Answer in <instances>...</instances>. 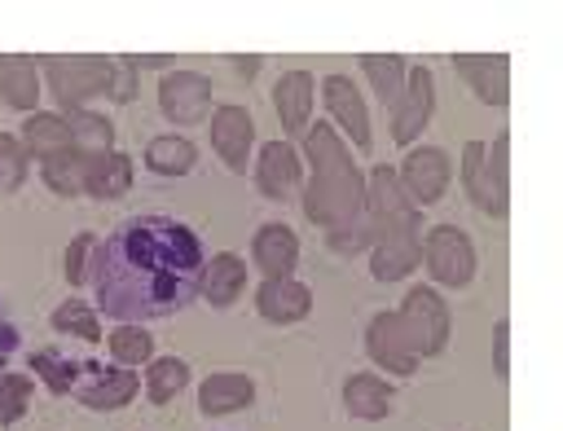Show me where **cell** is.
Instances as JSON below:
<instances>
[{
	"mask_svg": "<svg viewBox=\"0 0 563 431\" xmlns=\"http://www.w3.org/2000/svg\"><path fill=\"white\" fill-rule=\"evenodd\" d=\"M97 299L119 321L163 317L194 299L202 286V251L176 220H128L97 255Z\"/></svg>",
	"mask_w": 563,
	"mask_h": 431,
	"instance_id": "obj_1",
	"label": "cell"
},
{
	"mask_svg": "<svg viewBox=\"0 0 563 431\" xmlns=\"http://www.w3.org/2000/svg\"><path fill=\"white\" fill-rule=\"evenodd\" d=\"M303 150H308V163H312V185L303 194V211L312 224H325L330 233L347 229V224H361V211H365V180L352 163V154L339 145V136L317 123L308 136H303Z\"/></svg>",
	"mask_w": 563,
	"mask_h": 431,
	"instance_id": "obj_2",
	"label": "cell"
},
{
	"mask_svg": "<svg viewBox=\"0 0 563 431\" xmlns=\"http://www.w3.org/2000/svg\"><path fill=\"white\" fill-rule=\"evenodd\" d=\"M365 207H369V237H374V277L378 281H396L418 264V216L409 194L400 189L391 167H374L369 172V189H365Z\"/></svg>",
	"mask_w": 563,
	"mask_h": 431,
	"instance_id": "obj_3",
	"label": "cell"
},
{
	"mask_svg": "<svg viewBox=\"0 0 563 431\" xmlns=\"http://www.w3.org/2000/svg\"><path fill=\"white\" fill-rule=\"evenodd\" d=\"M44 70H48V84H53V97L62 106H79L84 97L110 88V62L106 57H44Z\"/></svg>",
	"mask_w": 563,
	"mask_h": 431,
	"instance_id": "obj_4",
	"label": "cell"
},
{
	"mask_svg": "<svg viewBox=\"0 0 563 431\" xmlns=\"http://www.w3.org/2000/svg\"><path fill=\"white\" fill-rule=\"evenodd\" d=\"M400 321H405V334H409V347L413 356H435L449 339V312L440 303V295L431 290H409L405 303H400Z\"/></svg>",
	"mask_w": 563,
	"mask_h": 431,
	"instance_id": "obj_5",
	"label": "cell"
},
{
	"mask_svg": "<svg viewBox=\"0 0 563 431\" xmlns=\"http://www.w3.org/2000/svg\"><path fill=\"white\" fill-rule=\"evenodd\" d=\"M427 268H431L435 281L462 286L475 273V251H471V242L453 224H435L427 233Z\"/></svg>",
	"mask_w": 563,
	"mask_h": 431,
	"instance_id": "obj_6",
	"label": "cell"
},
{
	"mask_svg": "<svg viewBox=\"0 0 563 431\" xmlns=\"http://www.w3.org/2000/svg\"><path fill=\"white\" fill-rule=\"evenodd\" d=\"M396 180L409 194V202H435L449 189V158H444V150H431V145L413 150Z\"/></svg>",
	"mask_w": 563,
	"mask_h": 431,
	"instance_id": "obj_7",
	"label": "cell"
},
{
	"mask_svg": "<svg viewBox=\"0 0 563 431\" xmlns=\"http://www.w3.org/2000/svg\"><path fill=\"white\" fill-rule=\"evenodd\" d=\"M158 106L167 110V119H180V123H198L211 106V84L194 70H176L158 84Z\"/></svg>",
	"mask_w": 563,
	"mask_h": 431,
	"instance_id": "obj_8",
	"label": "cell"
},
{
	"mask_svg": "<svg viewBox=\"0 0 563 431\" xmlns=\"http://www.w3.org/2000/svg\"><path fill=\"white\" fill-rule=\"evenodd\" d=\"M369 356L378 365H387L391 374H413V347H409V334H405V321L400 312H378L369 321Z\"/></svg>",
	"mask_w": 563,
	"mask_h": 431,
	"instance_id": "obj_9",
	"label": "cell"
},
{
	"mask_svg": "<svg viewBox=\"0 0 563 431\" xmlns=\"http://www.w3.org/2000/svg\"><path fill=\"white\" fill-rule=\"evenodd\" d=\"M251 114L242 106H220L211 114V145L216 154L233 167V172H246V150H251Z\"/></svg>",
	"mask_w": 563,
	"mask_h": 431,
	"instance_id": "obj_10",
	"label": "cell"
},
{
	"mask_svg": "<svg viewBox=\"0 0 563 431\" xmlns=\"http://www.w3.org/2000/svg\"><path fill=\"white\" fill-rule=\"evenodd\" d=\"M453 66L475 84V92L484 97V101H493V106H501L506 97H510V57H493V53H457L453 57Z\"/></svg>",
	"mask_w": 563,
	"mask_h": 431,
	"instance_id": "obj_11",
	"label": "cell"
},
{
	"mask_svg": "<svg viewBox=\"0 0 563 431\" xmlns=\"http://www.w3.org/2000/svg\"><path fill=\"white\" fill-rule=\"evenodd\" d=\"M427 114H431V75L418 66V70L409 75V84H405L400 101H396V123H391L396 141H400V145H409V141L422 132Z\"/></svg>",
	"mask_w": 563,
	"mask_h": 431,
	"instance_id": "obj_12",
	"label": "cell"
},
{
	"mask_svg": "<svg viewBox=\"0 0 563 431\" xmlns=\"http://www.w3.org/2000/svg\"><path fill=\"white\" fill-rule=\"evenodd\" d=\"M325 106H330V114L352 132V141H356L361 150H369V119H365V101H361V92L352 88V79H347V75H330V79H325Z\"/></svg>",
	"mask_w": 563,
	"mask_h": 431,
	"instance_id": "obj_13",
	"label": "cell"
},
{
	"mask_svg": "<svg viewBox=\"0 0 563 431\" xmlns=\"http://www.w3.org/2000/svg\"><path fill=\"white\" fill-rule=\"evenodd\" d=\"M295 259H299V242H295L290 229L264 224V229L255 233V264L264 268V277H290Z\"/></svg>",
	"mask_w": 563,
	"mask_h": 431,
	"instance_id": "obj_14",
	"label": "cell"
},
{
	"mask_svg": "<svg viewBox=\"0 0 563 431\" xmlns=\"http://www.w3.org/2000/svg\"><path fill=\"white\" fill-rule=\"evenodd\" d=\"M255 303H260V312H264L268 321H299V317L308 312L312 295H308L299 281H290V277H268V281L260 286Z\"/></svg>",
	"mask_w": 563,
	"mask_h": 431,
	"instance_id": "obj_15",
	"label": "cell"
},
{
	"mask_svg": "<svg viewBox=\"0 0 563 431\" xmlns=\"http://www.w3.org/2000/svg\"><path fill=\"white\" fill-rule=\"evenodd\" d=\"M22 141H26V150L40 154L44 163H48V158H62V154H75V136H70V123H66L62 114H35V119H26Z\"/></svg>",
	"mask_w": 563,
	"mask_h": 431,
	"instance_id": "obj_16",
	"label": "cell"
},
{
	"mask_svg": "<svg viewBox=\"0 0 563 431\" xmlns=\"http://www.w3.org/2000/svg\"><path fill=\"white\" fill-rule=\"evenodd\" d=\"M255 180L268 198H286L299 180V163H295V150L282 145V141H268L264 154H260V167H255Z\"/></svg>",
	"mask_w": 563,
	"mask_h": 431,
	"instance_id": "obj_17",
	"label": "cell"
},
{
	"mask_svg": "<svg viewBox=\"0 0 563 431\" xmlns=\"http://www.w3.org/2000/svg\"><path fill=\"white\" fill-rule=\"evenodd\" d=\"M273 106H277L282 123H286L290 132H299V128L308 123V110H312V75H303V70H290V75L277 84V92H273Z\"/></svg>",
	"mask_w": 563,
	"mask_h": 431,
	"instance_id": "obj_18",
	"label": "cell"
},
{
	"mask_svg": "<svg viewBox=\"0 0 563 431\" xmlns=\"http://www.w3.org/2000/svg\"><path fill=\"white\" fill-rule=\"evenodd\" d=\"M462 180H466V189H471V198L484 207V211H506V189L493 180V176H484V145L479 141H471L466 145V158H462Z\"/></svg>",
	"mask_w": 563,
	"mask_h": 431,
	"instance_id": "obj_19",
	"label": "cell"
},
{
	"mask_svg": "<svg viewBox=\"0 0 563 431\" xmlns=\"http://www.w3.org/2000/svg\"><path fill=\"white\" fill-rule=\"evenodd\" d=\"M198 396H202V409H207V413H229V409L251 405L255 387H251V378H242V374H211Z\"/></svg>",
	"mask_w": 563,
	"mask_h": 431,
	"instance_id": "obj_20",
	"label": "cell"
},
{
	"mask_svg": "<svg viewBox=\"0 0 563 431\" xmlns=\"http://www.w3.org/2000/svg\"><path fill=\"white\" fill-rule=\"evenodd\" d=\"M343 400H347L352 418H383L387 405H391V387L383 378H374V374H356V378H347Z\"/></svg>",
	"mask_w": 563,
	"mask_h": 431,
	"instance_id": "obj_21",
	"label": "cell"
},
{
	"mask_svg": "<svg viewBox=\"0 0 563 431\" xmlns=\"http://www.w3.org/2000/svg\"><path fill=\"white\" fill-rule=\"evenodd\" d=\"M0 92L9 106L18 110H31L35 97H40V84H35V62L31 57H0Z\"/></svg>",
	"mask_w": 563,
	"mask_h": 431,
	"instance_id": "obj_22",
	"label": "cell"
},
{
	"mask_svg": "<svg viewBox=\"0 0 563 431\" xmlns=\"http://www.w3.org/2000/svg\"><path fill=\"white\" fill-rule=\"evenodd\" d=\"M242 286H246V264H242L233 251L216 255V259H211V268L202 273V295H207L211 303H229Z\"/></svg>",
	"mask_w": 563,
	"mask_h": 431,
	"instance_id": "obj_23",
	"label": "cell"
},
{
	"mask_svg": "<svg viewBox=\"0 0 563 431\" xmlns=\"http://www.w3.org/2000/svg\"><path fill=\"white\" fill-rule=\"evenodd\" d=\"M92 163H97V154H62V158H48L44 163V180L57 189V194H79V189H88V172H92Z\"/></svg>",
	"mask_w": 563,
	"mask_h": 431,
	"instance_id": "obj_24",
	"label": "cell"
},
{
	"mask_svg": "<svg viewBox=\"0 0 563 431\" xmlns=\"http://www.w3.org/2000/svg\"><path fill=\"white\" fill-rule=\"evenodd\" d=\"M132 185V167H128V158L123 154H97V163H92V172H88V194H97V198H119L123 189Z\"/></svg>",
	"mask_w": 563,
	"mask_h": 431,
	"instance_id": "obj_25",
	"label": "cell"
},
{
	"mask_svg": "<svg viewBox=\"0 0 563 431\" xmlns=\"http://www.w3.org/2000/svg\"><path fill=\"white\" fill-rule=\"evenodd\" d=\"M145 163L163 176H180V172L194 167V145L180 141V136H154L150 150H145Z\"/></svg>",
	"mask_w": 563,
	"mask_h": 431,
	"instance_id": "obj_26",
	"label": "cell"
},
{
	"mask_svg": "<svg viewBox=\"0 0 563 431\" xmlns=\"http://www.w3.org/2000/svg\"><path fill=\"white\" fill-rule=\"evenodd\" d=\"M66 123H70V136H75V150H79V154H106L110 141H114V132H110V123H106L101 114L70 110Z\"/></svg>",
	"mask_w": 563,
	"mask_h": 431,
	"instance_id": "obj_27",
	"label": "cell"
},
{
	"mask_svg": "<svg viewBox=\"0 0 563 431\" xmlns=\"http://www.w3.org/2000/svg\"><path fill=\"white\" fill-rule=\"evenodd\" d=\"M361 66H365V75L374 79L378 97L396 106V101H400V92H405V62H400V57H383V53H369V57H361Z\"/></svg>",
	"mask_w": 563,
	"mask_h": 431,
	"instance_id": "obj_28",
	"label": "cell"
},
{
	"mask_svg": "<svg viewBox=\"0 0 563 431\" xmlns=\"http://www.w3.org/2000/svg\"><path fill=\"white\" fill-rule=\"evenodd\" d=\"M132 391H136V374H128V369L123 374H106L84 391V405L88 409H114V405L132 400Z\"/></svg>",
	"mask_w": 563,
	"mask_h": 431,
	"instance_id": "obj_29",
	"label": "cell"
},
{
	"mask_svg": "<svg viewBox=\"0 0 563 431\" xmlns=\"http://www.w3.org/2000/svg\"><path fill=\"white\" fill-rule=\"evenodd\" d=\"M185 378H189V365H185L180 356L154 361V365H150V383H145V387H150V400H158V405L172 400V396L185 387Z\"/></svg>",
	"mask_w": 563,
	"mask_h": 431,
	"instance_id": "obj_30",
	"label": "cell"
},
{
	"mask_svg": "<svg viewBox=\"0 0 563 431\" xmlns=\"http://www.w3.org/2000/svg\"><path fill=\"white\" fill-rule=\"evenodd\" d=\"M110 352H114L123 365H141V361L150 356V334L136 330V325H123V330L110 334Z\"/></svg>",
	"mask_w": 563,
	"mask_h": 431,
	"instance_id": "obj_31",
	"label": "cell"
},
{
	"mask_svg": "<svg viewBox=\"0 0 563 431\" xmlns=\"http://www.w3.org/2000/svg\"><path fill=\"white\" fill-rule=\"evenodd\" d=\"M53 325H57V330H75L79 339H97V334H101V330H97V317H92L79 299H70L66 308H57V312H53Z\"/></svg>",
	"mask_w": 563,
	"mask_h": 431,
	"instance_id": "obj_32",
	"label": "cell"
},
{
	"mask_svg": "<svg viewBox=\"0 0 563 431\" xmlns=\"http://www.w3.org/2000/svg\"><path fill=\"white\" fill-rule=\"evenodd\" d=\"M31 400V383L26 378H0V422L18 418Z\"/></svg>",
	"mask_w": 563,
	"mask_h": 431,
	"instance_id": "obj_33",
	"label": "cell"
},
{
	"mask_svg": "<svg viewBox=\"0 0 563 431\" xmlns=\"http://www.w3.org/2000/svg\"><path fill=\"white\" fill-rule=\"evenodd\" d=\"M13 185H22V154L13 136H0V189H13Z\"/></svg>",
	"mask_w": 563,
	"mask_h": 431,
	"instance_id": "obj_34",
	"label": "cell"
},
{
	"mask_svg": "<svg viewBox=\"0 0 563 431\" xmlns=\"http://www.w3.org/2000/svg\"><path fill=\"white\" fill-rule=\"evenodd\" d=\"M110 92L114 101H132V57L110 62Z\"/></svg>",
	"mask_w": 563,
	"mask_h": 431,
	"instance_id": "obj_35",
	"label": "cell"
},
{
	"mask_svg": "<svg viewBox=\"0 0 563 431\" xmlns=\"http://www.w3.org/2000/svg\"><path fill=\"white\" fill-rule=\"evenodd\" d=\"M88 246H92V237H75V246L66 251V277H70V281L84 277V255H88Z\"/></svg>",
	"mask_w": 563,
	"mask_h": 431,
	"instance_id": "obj_36",
	"label": "cell"
},
{
	"mask_svg": "<svg viewBox=\"0 0 563 431\" xmlns=\"http://www.w3.org/2000/svg\"><path fill=\"white\" fill-rule=\"evenodd\" d=\"M497 369H506V325H501V334H497Z\"/></svg>",
	"mask_w": 563,
	"mask_h": 431,
	"instance_id": "obj_37",
	"label": "cell"
},
{
	"mask_svg": "<svg viewBox=\"0 0 563 431\" xmlns=\"http://www.w3.org/2000/svg\"><path fill=\"white\" fill-rule=\"evenodd\" d=\"M233 66H238V70H246V75H251V70H255V66H260V62H255V57H238V62H233Z\"/></svg>",
	"mask_w": 563,
	"mask_h": 431,
	"instance_id": "obj_38",
	"label": "cell"
}]
</instances>
